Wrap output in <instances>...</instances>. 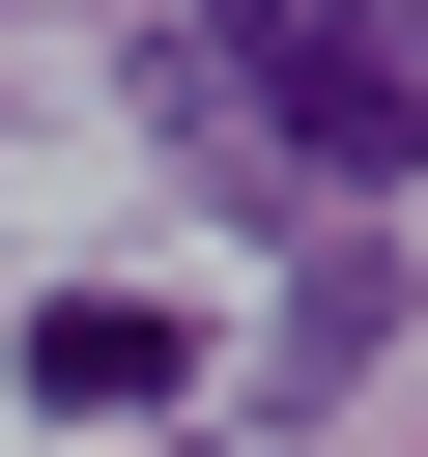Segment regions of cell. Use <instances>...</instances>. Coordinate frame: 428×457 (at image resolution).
Segmentation results:
<instances>
[{
  "label": "cell",
  "instance_id": "6da1fadb",
  "mask_svg": "<svg viewBox=\"0 0 428 457\" xmlns=\"http://www.w3.org/2000/svg\"><path fill=\"white\" fill-rule=\"evenodd\" d=\"M171 114H200L228 171L371 200V171H428V0H200V29H171Z\"/></svg>",
  "mask_w": 428,
  "mask_h": 457
},
{
  "label": "cell",
  "instance_id": "7a4b0ae2",
  "mask_svg": "<svg viewBox=\"0 0 428 457\" xmlns=\"http://www.w3.org/2000/svg\"><path fill=\"white\" fill-rule=\"evenodd\" d=\"M171 371H200V343H171L143 286H57V314H29V400H57V428H143Z\"/></svg>",
  "mask_w": 428,
  "mask_h": 457
},
{
  "label": "cell",
  "instance_id": "3957f363",
  "mask_svg": "<svg viewBox=\"0 0 428 457\" xmlns=\"http://www.w3.org/2000/svg\"><path fill=\"white\" fill-rule=\"evenodd\" d=\"M371 343H399V257H371V228H342V257H314V314H285V400H342V371H371Z\"/></svg>",
  "mask_w": 428,
  "mask_h": 457
}]
</instances>
